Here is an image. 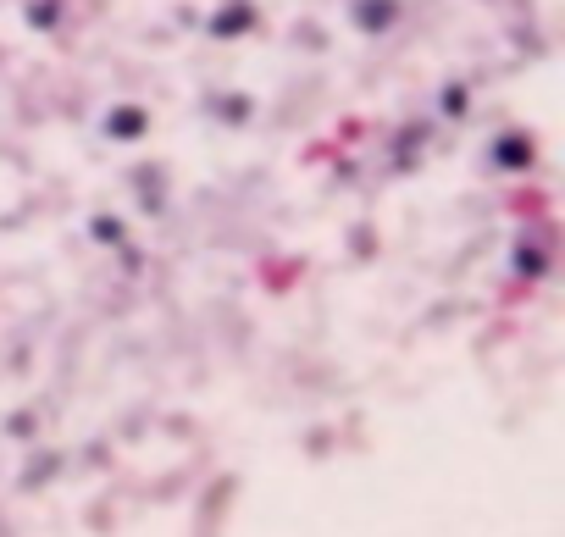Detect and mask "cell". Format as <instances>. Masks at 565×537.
Listing matches in <instances>:
<instances>
[]
</instances>
